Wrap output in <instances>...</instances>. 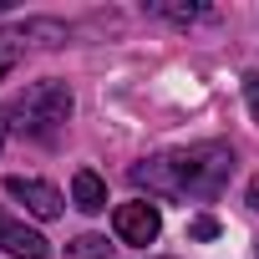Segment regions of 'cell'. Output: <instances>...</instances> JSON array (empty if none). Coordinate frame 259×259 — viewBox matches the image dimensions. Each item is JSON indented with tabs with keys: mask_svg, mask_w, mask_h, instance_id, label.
<instances>
[{
	"mask_svg": "<svg viewBox=\"0 0 259 259\" xmlns=\"http://www.w3.org/2000/svg\"><path fill=\"white\" fill-rule=\"evenodd\" d=\"M249 208H259V183H249Z\"/></svg>",
	"mask_w": 259,
	"mask_h": 259,
	"instance_id": "cell-12",
	"label": "cell"
},
{
	"mask_svg": "<svg viewBox=\"0 0 259 259\" xmlns=\"http://www.w3.org/2000/svg\"><path fill=\"white\" fill-rule=\"evenodd\" d=\"M6 133H11V122H6V112H0V148H6Z\"/></svg>",
	"mask_w": 259,
	"mask_h": 259,
	"instance_id": "cell-13",
	"label": "cell"
},
{
	"mask_svg": "<svg viewBox=\"0 0 259 259\" xmlns=\"http://www.w3.org/2000/svg\"><path fill=\"white\" fill-rule=\"evenodd\" d=\"M213 234H219V219H208V213H198L188 224V239H213Z\"/></svg>",
	"mask_w": 259,
	"mask_h": 259,
	"instance_id": "cell-10",
	"label": "cell"
},
{
	"mask_svg": "<svg viewBox=\"0 0 259 259\" xmlns=\"http://www.w3.org/2000/svg\"><path fill=\"white\" fill-rule=\"evenodd\" d=\"M112 229H117V239L122 244H138V249H148L158 234H163V213H158V203H117V213H112Z\"/></svg>",
	"mask_w": 259,
	"mask_h": 259,
	"instance_id": "cell-3",
	"label": "cell"
},
{
	"mask_svg": "<svg viewBox=\"0 0 259 259\" xmlns=\"http://www.w3.org/2000/svg\"><path fill=\"white\" fill-rule=\"evenodd\" d=\"M0 249L16 254V259H51L46 239H41L36 229H26L21 219H11V213H0Z\"/></svg>",
	"mask_w": 259,
	"mask_h": 259,
	"instance_id": "cell-5",
	"label": "cell"
},
{
	"mask_svg": "<svg viewBox=\"0 0 259 259\" xmlns=\"http://www.w3.org/2000/svg\"><path fill=\"white\" fill-rule=\"evenodd\" d=\"M244 97H249V112H254V122H259V71L244 76Z\"/></svg>",
	"mask_w": 259,
	"mask_h": 259,
	"instance_id": "cell-11",
	"label": "cell"
},
{
	"mask_svg": "<svg viewBox=\"0 0 259 259\" xmlns=\"http://www.w3.org/2000/svg\"><path fill=\"white\" fill-rule=\"evenodd\" d=\"M6 193L16 203H26V213H36V219H61V193L41 178H6Z\"/></svg>",
	"mask_w": 259,
	"mask_h": 259,
	"instance_id": "cell-4",
	"label": "cell"
},
{
	"mask_svg": "<svg viewBox=\"0 0 259 259\" xmlns=\"http://www.w3.org/2000/svg\"><path fill=\"white\" fill-rule=\"evenodd\" d=\"M16 61H21V36L16 31H0V76H6Z\"/></svg>",
	"mask_w": 259,
	"mask_h": 259,
	"instance_id": "cell-8",
	"label": "cell"
},
{
	"mask_svg": "<svg viewBox=\"0 0 259 259\" xmlns=\"http://www.w3.org/2000/svg\"><path fill=\"white\" fill-rule=\"evenodd\" d=\"M71 203H76L81 213H102V208H107V183H102L92 168H81V173L71 178Z\"/></svg>",
	"mask_w": 259,
	"mask_h": 259,
	"instance_id": "cell-6",
	"label": "cell"
},
{
	"mask_svg": "<svg viewBox=\"0 0 259 259\" xmlns=\"http://www.w3.org/2000/svg\"><path fill=\"white\" fill-rule=\"evenodd\" d=\"M234 178V148L229 143H193L178 153H158L127 168V183L148 198H188V203H208L229 188Z\"/></svg>",
	"mask_w": 259,
	"mask_h": 259,
	"instance_id": "cell-1",
	"label": "cell"
},
{
	"mask_svg": "<svg viewBox=\"0 0 259 259\" xmlns=\"http://www.w3.org/2000/svg\"><path fill=\"white\" fill-rule=\"evenodd\" d=\"M11 133L31 138V143H56L61 127L71 122V87L66 81H31L11 107H6Z\"/></svg>",
	"mask_w": 259,
	"mask_h": 259,
	"instance_id": "cell-2",
	"label": "cell"
},
{
	"mask_svg": "<svg viewBox=\"0 0 259 259\" xmlns=\"http://www.w3.org/2000/svg\"><path fill=\"white\" fill-rule=\"evenodd\" d=\"M66 259H112V244L102 234H76L66 244Z\"/></svg>",
	"mask_w": 259,
	"mask_h": 259,
	"instance_id": "cell-7",
	"label": "cell"
},
{
	"mask_svg": "<svg viewBox=\"0 0 259 259\" xmlns=\"http://www.w3.org/2000/svg\"><path fill=\"white\" fill-rule=\"evenodd\" d=\"M153 11H158V16H168V21H178V26H183V21H203V16H208V6H153Z\"/></svg>",
	"mask_w": 259,
	"mask_h": 259,
	"instance_id": "cell-9",
	"label": "cell"
},
{
	"mask_svg": "<svg viewBox=\"0 0 259 259\" xmlns=\"http://www.w3.org/2000/svg\"><path fill=\"white\" fill-rule=\"evenodd\" d=\"M254 249H259V239H254Z\"/></svg>",
	"mask_w": 259,
	"mask_h": 259,
	"instance_id": "cell-14",
	"label": "cell"
}]
</instances>
